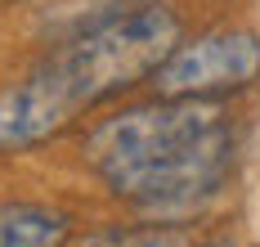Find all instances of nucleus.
<instances>
[{"instance_id": "nucleus-1", "label": "nucleus", "mask_w": 260, "mask_h": 247, "mask_svg": "<svg viewBox=\"0 0 260 247\" xmlns=\"http://www.w3.org/2000/svg\"><path fill=\"white\" fill-rule=\"evenodd\" d=\"M247 104L130 95L68 139V166L108 211L211 229L234 202L251 158Z\"/></svg>"}, {"instance_id": "nucleus-2", "label": "nucleus", "mask_w": 260, "mask_h": 247, "mask_svg": "<svg viewBox=\"0 0 260 247\" xmlns=\"http://www.w3.org/2000/svg\"><path fill=\"white\" fill-rule=\"evenodd\" d=\"M188 27L184 0H144L54 45H36L0 81V166L68 144L94 112L139 95Z\"/></svg>"}, {"instance_id": "nucleus-3", "label": "nucleus", "mask_w": 260, "mask_h": 247, "mask_svg": "<svg viewBox=\"0 0 260 247\" xmlns=\"http://www.w3.org/2000/svg\"><path fill=\"white\" fill-rule=\"evenodd\" d=\"M144 90L166 99L251 104L260 95V23L247 14L193 23Z\"/></svg>"}, {"instance_id": "nucleus-4", "label": "nucleus", "mask_w": 260, "mask_h": 247, "mask_svg": "<svg viewBox=\"0 0 260 247\" xmlns=\"http://www.w3.org/2000/svg\"><path fill=\"white\" fill-rule=\"evenodd\" d=\"M85 225L77 202L50 193H0V247H72Z\"/></svg>"}, {"instance_id": "nucleus-5", "label": "nucleus", "mask_w": 260, "mask_h": 247, "mask_svg": "<svg viewBox=\"0 0 260 247\" xmlns=\"http://www.w3.org/2000/svg\"><path fill=\"white\" fill-rule=\"evenodd\" d=\"M202 229H184V225H161L144 220L130 211H108V216H85L77 243L72 247H188Z\"/></svg>"}, {"instance_id": "nucleus-6", "label": "nucleus", "mask_w": 260, "mask_h": 247, "mask_svg": "<svg viewBox=\"0 0 260 247\" xmlns=\"http://www.w3.org/2000/svg\"><path fill=\"white\" fill-rule=\"evenodd\" d=\"M188 247H251V243H247L238 229H229V225H211V229H202Z\"/></svg>"}]
</instances>
